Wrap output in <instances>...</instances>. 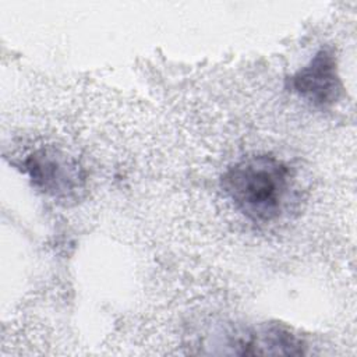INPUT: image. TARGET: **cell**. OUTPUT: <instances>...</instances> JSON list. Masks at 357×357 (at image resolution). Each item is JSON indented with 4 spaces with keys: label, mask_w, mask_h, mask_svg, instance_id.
Returning <instances> with one entry per match:
<instances>
[{
    "label": "cell",
    "mask_w": 357,
    "mask_h": 357,
    "mask_svg": "<svg viewBox=\"0 0 357 357\" xmlns=\"http://www.w3.org/2000/svg\"><path fill=\"white\" fill-rule=\"evenodd\" d=\"M290 187V170L276 156H245L222 176V188L234 208L254 222H269L282 212Z\"/></svg>",
    "instance_id": "6da1fadb"
},
{
    "label": "cell",
    "mask_w": 357,
    "mask_h": 357,
    "mask_svg": "<svg viewBox=\"0 0 357 357\" xmlns=\"http://www.w3.org/2000/svg\"><path fill=\"white\" fill-rule=\"evenodd\" d=\"M291 88L317 106H329L340 95L342 84L333 54L321 49L311 61L291 77Z\"/></svg>",
    "instance_id": "7a4b0ae2"
},
{
    "label": "cell",
    "mask_w": 357,
    "mask_h": 357,
    "mask_svg": "<svg viewBox=\"0 0 357 357\" xmlns=\"http://www.w3.org/2000/svg\"><path fill=\"white\" fill-rule=\"evenodd\" d=\"M25 166L33 184L46 192L71 194L81 187L82 176L78 163L56 149H40L32 153Z\"/></svg>",
    "instance_id": "3957f363"
},
{
    "label": "cell",
    "mask_w": 357,
    "mask_h": 357,
    "mask_svg": "<svg viewBox=\"0 0 357 357\" xmlns=\"http://www.w3.org/2000/svg\"><path fill=\"white\" fill-rule=\"evenodd\" d=\"M241 354H301L303 342L282 326H262L237 340Z\"/></svg>",
    "instance_id": "277c9868"
}]
</instances>
